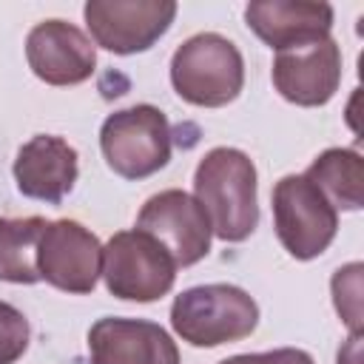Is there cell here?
Here are the masks:
<instances>
[{
	"mask_svg": "<svg viewBox=\"0 0 364 364\" xmlns=\"http://www.w3.org/2000/svg\"><path fill=\"white\" fill-rule=\"evenodd\" d=\"M256 165L239 148H210L193 171V199L202 205L210 233L222 242H245L259 225Z\"/></svg>",
	"mask_w": 364,
	"mask_h": 364,
	"instance_id": "cell-1",
	"label": "cell"
},
{
	"mask_svg": "<svg viewBox=\"0 0 364 364\" xmlns=\"http://www.w3.org/2000/svg\"><path fill=\"white\" fill-rule=\"evenodd\" d=\"M259 324L256 299L236 284H199L171 304V327L191 347H219L247 338Z\"/></svg>",
	"mask_w": 364,
	"mask_h": 364,
	"instance_id": "cell-2",
	"label": "cell"
},
{
	"mask_svg": "<svg viewBox=\"0 0 364 364\" xmlns=\"http://www.w3.org/2000/svg\"><path fill=\"white\" fill-rule=\"evenodd\" d=\"M171 85L191 105L222 108L245 88L242 51L216 31L193 34L171 57Z\"/></svg>",
	"mask_w": 364,
	"mask_h": 364,
	"instance_id": "cell-3",
	"label": "cell"
},
{
	"mask_svg": "<svg viewBox=\"0 0 364 364\" xmlns=\"http://www.w3.org/2000/svg\"><path fill=\"white\" fill-rule=\"evenodd\" d=\"M100 151L117 176L131 182L148 179L171 162L168 117L148 102L114 111L100 128Z\"/></svg>",
	"mask_w": 364,
	"mask_h": 364,
	"instance_id": "cell-4",
	"label": "cell"
},
{
	"mask_svg": "<svg viewBox=\"0 0 364 364\" xmlns=\"http://www.w3.org/2000/svg\"><path fill=\"white\" fill-rule=\"evenodd\" d=\"M105 287L122 301H156L176 282V262L145 230H119L102 245Z\"/></svg>",
	"mask_w": 364,
	"mask_h": 364,
	"instance_id": "cell-5",
	"label": "cell"
},
{
	"mask_svg": "<svg viewBox=\"0 0 364 364\" xmlns=\"http://www.w3.org/2000/svg\"><path fill=\"white\" fill-rule=\"evenodd\" d=\"M270 205L276 236L293 259L310 262L333 245L338 230V210L304 173L282 176L273 185Z\"/></svg>",
	"mask_w": 364,
	"mask_h": 364,
	"instance_id": "cell-6",
	"label": "cell"
},
{
	"mask_svg": "<svg viewBox=\"0 0 364 364\" xmlns=\"http://www.w3.org/2000/svg\"><path fill=\"white\" fill-rule=\"evenodd\" d=\"M94 46L111 54L148 51L173 23V0H88L82 6Z\"/></svg>",
	"mask_w": 364,
	"mask_h": 364,
	"instance_id": "cell-7",
	"label": "cell"
},
{
	"mask_svg": "<svg viewBox=\"0 0 364 364\" xmlns=\"http://www.w3.org/2000/svg\"><path fill=\"white\" fill-rule=\"evenodd\" d=\"M102 270V245L100 239L80 225L77 219H54L46 225L37 247V273L40 282L85 296L94 293Z\"/></svg>",
	"mask_w": 364,
	"mask_h": 364,
	"instance_id": "cell-8",
	"label": "cell"
},
{
	"mask_svg": "<svg viewBox=\"0 0 364 364\" xmlns=\"http://www.w3.org/2000/svg\"><path fill=\"white\" fill-rule=\"evenodd\" d=\"M134 228L154 236L171 253L176 267H191L210 253V222L202 205L179 188H168L145 199Z\"/></svg>",
	"mask_w": 364,
	"mask_h": 364,
	"instance_id": "cell-9",
	"label": "cell"
},
{
	"mask_svg": "<svg viewBox=\"0 0 364 364\" xmlns=\"http://www.w3.org/2000/svg\"><path fill=\"white\" fill-rule=\"evenodd\" d=\"M270 80L279 97L293 105H327L341 85V48L333 37L282 48L273 57Z\"/></svg>",
	"mask_w": 364,
	"mask_h": 364,
	"instance_id": "cell-10",
	"label": "cell"
},
{
	"mask_svg": "<svg viewBox=\"0 0 364 364\" xmlns=\"http://www.w3.org/2000/svg\"><path fill=\"white\" fill-rule=\"evenodd\" d=\"M26 60L46 85H77L94 74L97 48L74 23L43 20L26 37Z\"/></svg>",
	"mask_w": 364,
	"mask_h": 364,
	"instance_id": "cell-11",
	"label": "cell"
},
{
	"mask_svg": "<svg viewBox=\"0 0 364 364\" xmlns=\"http://www.w3.org/2000/svg\"><path fill=\"white\" fill-rule=\"evenodd\" d=\"M91 364H179V347L148 318L102 316L88 330Z\"/></svg>",
	"mask_w": 364,
	"mask_h": 364,
	"instance_id": "cell-12",
	"label": "cell"
},
{
	"mask_svg": "<svg viewBox=\"0 0 364 364\" xmlns=\"http://www.w3.org/2000/svg\"><path fill=\"white\" fill-rule=\"evenodd\" d=\"M11 173L23 196L46 205H60L71 193L80 173L77 151L63 136L37 134L26 145H20Z\"/></svg>",
	"mask_w": 364,
	"mask_h": 364,
	"instance_id": "cell-13",
	"label": "cell"
},
{
	"mask_svg": "<svg viewBox=\"0 0 364 364\" xmlns=\"http://www.w3.org/2000/svg\"><path fill=\"white\" fill-rule=\"evenodd\" d=\"M247 28L273 51L330 37L333 6L316 0H253L245 6Z\"/></svg>",
	"mask_w": 364,
	"mask_h": 364,
	"instance_id": "cell-14",
	"label": "cell"
},
{
	"mask_svg": "<svg viewBox=\"0 0 364 364\" xmlns=\"http://www.w3.org/2000/svg\"><path fill=\"white\" fill-rule=\"evenodd\" d=\"M304 176L324 193L336 210H361L364 205V159L353 148L321 151Z\"/></svg>",
	"mask_w": 364,
	"mask_h": 364,
	"instance_id": "cell-15",
	"label": "cell"
},
{
	"mask_svg": "<svg viewBox=\"0 0 364 364\" xmlns=\"http://www.w3.org/2000/svg\"><path fill=\"white\" fill-rule=\"evenodd\" d=\"M43 216L9 219L0 216V282L9 284H37V247L46 230Z\"/></svg>",
	"mask_w": 364,
	"mask_h": 364,
	"instance_id": "cell-16",
	"label": "cell"
},
{
	"mask_svg": "<svg viewBox=\"0 0 364 364\" xmlns=\"http://www.w3.org/2000/svg\"><path fill=\"white\" fill-rule=\"evenodd\" d=\"M361 273H364V264L350 262L338 267L330 279L336 313L350 327V333H361Z\"/></svg>",
	"mask_w": 364,
	"mask_h": 364,
	"instance_id": "cell-17",
	"label": "cell"
},
{
	"mask_svg": "<svg viewBox=\"0 0 364 364\" xmlns=\"http://www.w3.org/2000/svg\"><path fill=\"white\" fill-rule=\"evenodd\" d=\"M31 327L23 310L9 301H0V364H14L28 350Z\"/></svg>",
	"mask_w": 364,
	"mask_h": 364,
	"instance_id": "cell-18",
	"label": "cell"
},
{
	"mask_svg": "<svg viewBox=\"0 0 364 364\" xmlns=\"http://www.w3.org/2000/svg\"><path fill=\"white\" fill-rule=\"evenodd\" d=\"M219 364H316L313 355L307 350L299 347H279V350H267V353H242V355H230Z\"/></svg>",
	"mask_w": 364,
	"mask_h": 364,
	"instance_id": "cell-19",
	"label": "cell"
},
{
	"mask_svg": "<svg viewBox=\"0 0 364 364\" xmlns=\"http://www.w3.org/2000/svg\"><path fill=\"white\" fill-rule=\"evenodd\" d=\"M338 364H361V333H350L347 344L338 350Z\"/></svg>",
	"mask_w": 364,
	"mask_h": 364,
	"instance_id": "cell-20",
	"label": "cell"
}]
</instances>
